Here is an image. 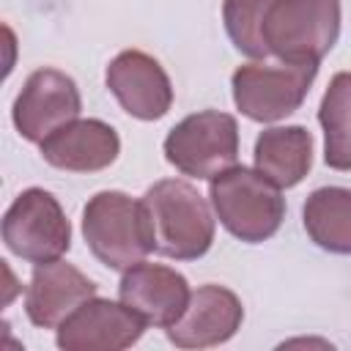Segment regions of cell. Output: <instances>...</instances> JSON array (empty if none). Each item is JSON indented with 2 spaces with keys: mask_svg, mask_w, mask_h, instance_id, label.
I'll return each instance as SVG.
<instances>
[{
  "mask_svg": "<svg viewBox=\"0 0 351 351\" xmlns=\"http://www.w3.org/2000/svg\"><path fill=\"white\" fill-rule=\"evenodd\" d=\"M82 99L77 82L58 69L33 71L14 99L11 121L27 143H44L52 132L80 118Z\"/></svg>",
  "mask_w": 351,
  "mask_h": 351,
  "instance_id": "8",
  "label": "cell"
},
{
  "mask_svg": "<svg viewBox=\"0 0 351 351\" xmlns=\"http://www.w3.org/2000/svg\"><path fill=\"white\" fill-rule=\"evenodd\" d=\"M41 145L47 165L69 173H96L110 167L121 154L118 132L99 118H77L52 132Z\"/></svg>",
  "mask_w": 351,
  "mask_h": 351,
  "instance_id": "14",
  "label": "cell"
},
{
  "mask_svg": "<svg viewBox=\"0 0 351 351\" xmlns=\"http://www.w3.org/2000/svg\"><path fill=\"white\" fill-rule=\"evenodd\" d=\"M3 241L8 252L38 266L69 252L71 225L52 192L30 186L19 192L8 206L3 217Z\"/></svg>",
  "mask_w": 351,
  "mask_h": 351,
  "instance_id": "6",
  "label": "cell"
},
{
  "mask_svg": "<svg viewBox=\"0 0 351 351\" xmlns=\"http://www.w3.org/2000/svg\"><path fill=\"white\" fill-rule=\"evenodd\" d=\"M96 296V282L66 261L38 263L25 291V313L38 329H58L82 302Z\"/></svg>",
  "mask_w": 351,
  "mask_h": 351,
  "instance_id": "13",
  "label": "cell"
},
{
  "mask_svg": "<svg viewBox=\"0 0 351 351\" xmlns=\"http://www.w3.org/2000/svg\"><path fill=\"white\" fill-rule=\"evenodd\" d=\"M244 321L241 299L225 285H200L192 291L181 318L167 326V340L178 348H211L228 343Z\"/></svg>",
  "mask_w": 351,
  "mask_h": 351,
  "instance_id": "12",
  "label": "cell"
},
{
  "mask_svg": "<svg viewBox=\"0 0 351 351\" xmlns=\"http://www.w3.org/2000/svg\"><path fill=\"white\" fill-rule=\"evenodd\" d=\"M318 66L307 63H247L230 77L233 104L241 115L258 123H274L302 107Z\"/></svg>",
  "mask_w": 351,
  "mask_h": 351,
  "instance_id": "7",
  "label": "cell"
},
{
  "mask_svg": "<svg viewBox=\"0 0 351 351\" xmlns=\"http://www.w3.org/2000/svg\"><path fill=\"white\" fill-rule=\"evenodd\" d=\"M340 36V0H271L263 41L280 63L318 66Z\"/></svg>",
  "mask_w": 351,
  "mask_h": 351,
  "instance_id": "4",
  "label": "cell"
},
{
  "mask_svg": "<svg viewBox=\"0 0 351 351\" xmlns=\"http://www.w3.org/2000/svg\"><path fill=\"white\" fill-rule=\"evenodd\" d=\"M269 5L271 0H225L222 3V22L230 44L252 60L269 58V49L263 41V19Z\"/></svg>",
  "mask_w": 351,
  "mask_h": 351,
  "instance_id": "18",
  "label": "cell"
},
{
  "mask_svg": "<svg viewBox=\"0 0 351 351\" xmlns=\"http://www.w3.org/2000/svg\"><path fill=\"white\" fill-rule=\"evenodd\" d=\"M189 282L181 271L140 261L129 266L118 285V299L148 326H173L189 304Z\"/></svg>",
  "mask_w": 351,
  "mask_h": 351,
  "instance_id": "11",
  "label": "cell"
},
{
  "mask_svg": "<svg viewBox=\"0 0 351 351\" xmlns=\"http://www.w3.org/2000/svg\"><path fill=\"white\" fill-rule=\"evenodd\" d=\"M82 236L93 258L112 271H126L154 252L143 200H134L118 189L96 192L85 203Z\"/></svg>",
  "mask_w": 351,
  "mask_h": 351,
  "instance_id": "3",
  "label": "cell"
},
{
  "mask_svg": "<svg viewBox=\"0 0 351 351\" xmlns=\"http://www.w3.org/2000/svg\"><path fill=\"white\" fill-rule=\"evenodd\" d=\"M324 129V162L332 170H351V71H337L318 107Z\"/></svg>",
  "mask_w": 351,
  "mask_h": 351,
  "instance_id": "17",
  "label": "cell"
},
{
  "mask_svg": "<svg viewBox=\"0 0 351 351\" xmlns=\"http://www.w3.org/2000/svg\"><path fill=\"white\" fill-rule=\"evenodd\" d=\"M148 214L154 252L170 261H197L214 244V214L208 200L181 178H165L140 197Z\"/></svg>",
  "mask_w": 351,
  "mask_h": 351,
  "instance_id": "1",
  "label": "cell"
},
{
  "mask_svg": "<svg viewBox=\"0 0 351 351\" xmlns=\"http://www.w3.org/2000/svg\"><path fill=\"white\" fill-rule=\"evenodd\" d=\"M104 82L123 112L137 121H159L173 107V85L167 71L156 58L140 49L118 52L104 71Z\"/></svg>",
  "mask_w": 351,
  "mask_h": 351,
  "instance_id": "10",
  "label": "cell"
},
{
  "mask_svg": "<svg viewBox=\"0 0 351 351\" xmlns=\"http://www.w3.org/2000/svg\"><path fill=\"white\" fill-rule=\"evenodd\" d=\"M208 200L219 225L244 244L271 239L285 219V197L280 186L263 178L255 167L233 165L214 176L208 184Z\"/></svg>",
  "mask_w": 351,
  "mask_h": 351,
  "instance_id": "2",
  "label": "cell"
},
{
  "mask_svg": "<svg viewBox=\"0 0 351 351\" xmlns=\"http://www.w3.org/2000/svg\"><path fill=\"white\" fill-rule=\"evenodd\" d=\"M165 159L189 178H214L239 159V123L219 110H200L178 121L165 137Z\"/></svg>",
  "mask_w": 351,
  "mask_h": 351,
  "instance_id": "5",
  "label": "cell"
},
{
  "mask_svg": "<svg viewBox=\"0 0 351 351\" xmlns=\"http://www.w3.org/2000/svg\"><path fill=\"white\" fill-rule=\"evenodd\" d=\"M145 326L148 324L121 299L90 296L58 326L55 343L63 351H121L134 346Z\"/></svg>",
  "mask_w": 351,
  "mask_h": 351,
  "instance_id": "9",
  "label": "cell"
},
{
  "mask_svg": "<svg viewBox=\"0 0 351 351\" xmlns=\"http://www.w3.org/2000/svg\"><path fill=\"white\" fill-rule=\"evenodd\" d=\"M313 165V134L304 126H271L255 140V170L280 189L296 186Z\"/></svg>",
  "mask_w": 351,
  "mask_h": 351,
  "instance_id": "15",
  "label": "cell"
},
{
  "mask_svg": "<svg viewBox=\"0 0 351 351\" xmlns=\"http://www.w3.org/2000/svg\"><path fill=\"white\" fill-rule=\"evenodd\" d=\"M302 222L315 247L335 255H351V189H313L302 206Z\"/></svg>",
  "mask_w": 351,
  "mask_h": 351,
  "instance_id": "16",
  "label": "cell"
}]
</instances>
